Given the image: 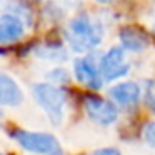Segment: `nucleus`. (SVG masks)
<instances>
[{"label":"nucleus","mask_w":155,"mask_h":155,"mask_svg":"<svg viewBox=\"0 0 155 155\" xmlns=\"http://www.w3.org/2000/svg\"><path fill=\"white\" fill-rule=\"evenodd\" d=\"M102 35H104L102 27L85 15L70 20V24L67 25V30H65V38L75 52L92 50L102 42Z\"/></svg>","instance_id":"1"},{"label":"nucleus","mask_w":155,"mask_h":155,"mask_svg":"<svg viewBox=\"0 0 155 155\" xmlns=\"http://www.w3.org/2000/svg\"><path fill=\"white\" fill-rule=\"evenodd\" d=\"M10 137L22 148L40 155H64L58 140L50 134L44 132H28L24 128H15L10 132Z\"/></svg>","instance_id":"2"},{"label":"nucleus","mask_w":155,"mask_h":155,"mask_svg":"<svg viewBox=\"0 0 155 155\" xmlns=\"http://www.w3.org/2000/svg\"><path fill=\"white\" fill-rule=\"evenodd\" d=\"M35 100L38 102L52 124L58 125L64 120L65 112V92L52 84H35L32 88Z\"/></svg>","instance_id":"3"},{"label":"nucleus","mask_w":155,"mask_h":155,"mask_svg":"<svg viewBox=\"0 0 155 155\" xmlns=\"http://www.w3.org/2000/svg\"><path fill=\"white\" fill-rule=\"evenodd\" d=\"M98 67H100V74L104 77V80H107V82L117 80V78L127 75L128 70H130V65L127 62L125 52L120 47H112L100 58Z\"/></svg>","instance_id":"4"},{"label":"nucleus","mask_w":155,"mask_h":155,"mask_svg":"<svg viewBox=\"0 0 155 155\" xmlns=\"http://www.w3.org/2000/svg\"><path fill=\"white\" fill-rule=\"evenodd\" d=\"M85 112L88 114V117L92 120L100 125H110L118 117V110L115 107V104L97 97V95L85 97Z\"/></svg>","instance_id":"5"},{"label":"nucleus","mask_w":155,"mask_h":155,"mask_svg":"<svg viewBox=\"0 0 155 155\" xmlns=\"http://www.w3.org/2000/svg\"><path fill=\"white\" fill-rule=\"evenodd\" d=\"M74 72H75V77L80 84L87 85L88 88L92 90H98L102 87V77L100 74V67L95 65V62L92 60V57H82L77 58L74 64Z\"/></svg>","instance_id":"6"},{"label":"nucleus","mask_w":155,"mask_h":155,"mask_svg":"<svg viewBox=\"0 0 155 155\" xmlns=\"http://www.w3.org/2000/svg\"><path fill=\"white\" fill-rule=\"evenodd\" d=\"M24 22L14 14H4L0 17V42L4 45L17 42L24 35Z\"/></svg>","instance_id":"7"},{"label":"nucleus","mask_w":155,"mask_h":155,"mask_svg":"<svg viewBox=\"0 0 155 155\" xmlns=\"http://www.w3.org/2000/svg\"><path fill=\"white\" fill-rule=\"evenodd\" d=\"M110 97L114 102H117L122 107H128V105H135L140 98V87L135 82H122V84L115 85L110 88Z\"/></svg>","instance_id":"8"},{"label":"nucleus","mask_w":155,"mask_h":155,"mask_svg":"<svg viewBox=\"0 0 155 155\" xmlns=\"http://www.w3.org/2000/svg\"><path fill=\"white\" fill-rule=\"evenodd\" d=\"M24 100V94L15 84L14 78H10L7 74L0 75V102L2 105H20Z\"/></svg>","instance_id":"9"},{"label":"nucleus","mask_w":155,"mask_h":155,"mask_svg":"<svg viewBox=\"0 0 155 155\" xmlns=\"http://www.w3.org/2000/svg\"><path fill=\"white\" fill-rule=\"evenodd\" d=\"M122 40V45L132 52H140L147 47L148 38L138 27H124L118 34Z\"/></svg>","instance_id":"10"},{"label":"nucleus","mask_w":155,"mask_h":155,"mask_svg":"<svg viewBox=\"0 0 155 155\" xmlns=\"http://www.w3.org/2000/svg\"><path fill=\"white\" fill-rule=\"evenodd\" d=\"M142 135H143L145 143H148L150 147H155V122H148L143 127Z\"/></svg>","instance_id":"11"},{"label":"nucleus","mask_w":155,"mask_h":155,"mask_svg":"<svg viewBox=\"0 0 155 155\" xmlns=\"http://www.w3.org/2000/svg\"><path fill=\"white\" fill-rule=\"evenodd\" d=\"M90 155H122V153L117 150V148L107 147V148H98V150H95L94 153H90Z\"/></svg>","instance_id":"12"},{"label":"nucleus","mask_w":155,"mask_h":155,"mask_svg":"<svg viewBox=\"0 0 155 155\" xmlns=\"http://www.w3.org/2000/svg\"><path fill=\"white\" fill-rule=\"evenodd\" d=\"M100 4H108V2H112V0H98Z\"/></svg>","instance_id":"13"},{"label":"nucleus","mask_w":155,"mask_h":155,"mask_svg":"<svg viewBox=\"0 0 155 155\" xmlns=\"http://www.w3.org/2000/svg\"><path fill=\"white\" fill-rule=\"evenodd\" d=\"M152 108H153V112H155V102H153V105H152Z\"/></svg>","instance_id":"14"}]
</instances>
